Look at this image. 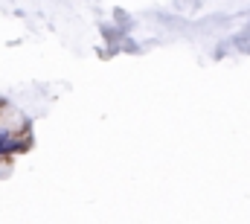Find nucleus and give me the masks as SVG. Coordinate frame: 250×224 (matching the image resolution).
Returning <instances> with one entry per match:
<instances>
[]
</instances>
